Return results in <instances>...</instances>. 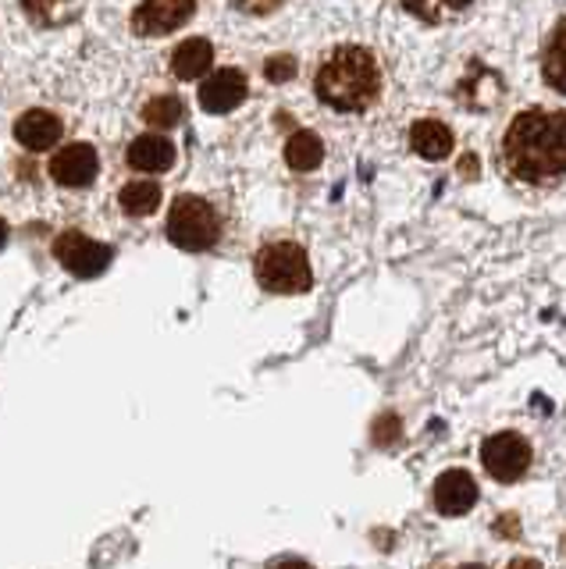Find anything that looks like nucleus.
I'll return each mask as SVG.
<instances>
[{
    "label": "nucleus",
    "mask_w": 566,
    "mask_h": 569,
    "mask_svg": "<svg viewBox=\"0 0 566 569\" xmlns=\"http://www.w3.org/2000/svg\"><path fill=\"white\" fill-rule=\"evenodd\" d=\"M503 157L513 178L520 182H553L566 174V114L530 111L513 118L503 139Z\"/></svg>",
    "instance_id": "1"
},
{
    "label": "nucleus",
    "mask_w": 566,
    "mask_h": 569,
    "mask_svg": "<svg viewBox=\"0 0 566 569\" xmlns=\"http://www.w3.org/2000/svg\"><path fill=\"white\" fill-rule=\"evenodd\" d=\"M381 71L364 47H339L317 71V97L331 111H364L378 100Z\"/></svg>",
    "instance_id": "2"
},
{
    "label": "nucleus",
    "mask_w": 566,
    "mask_h": 569,
    "mask_svg": "<svg viewBox=\"0 0 566 569\" xmlns=\"http://www.w3.org/2000/svg\"><path fill=\"white\" fill-rule=\"evenodd\" d=\"M254 271H257V281L264 284V289L278 292V296L307 292L314 284L310 260L304 253V246H296V242H268L257 253Z\"/></svg>",
    "instance_id": "3"
},
{
    "label": "nucleus",
    "mask_w": 566,
    "mask_h": 569,
    "mask_svg": "<svg viewBox=\"0 0 566 569\" xmlns=\"http://www.w3.org/2000/svg\"><path fill=\"white\" fill-rule=\"evenodd\" d=\"M221 236V224H218V213L207 200L200 196H179L168 213V239L179 246V249H189V253H203L218 242Z\"/></svg>",
    "instance_id": "4"
},
{
    "label": "nucleus",
    "mask_w": 566,
    "mask_h": 569,
    "mask_svg": "<svg viewBox=\"0 0 566 569\" xmlns=\"http://www.w3.org/2000/svg\"><path fill=\"white\" fill-rule=\"evenodd\" d=\"M481 462L499 485H513V480H520L530 467V445L524 435L499 431L481 445Z\"/></svg>",
    "instance_id": "5"
},
{
    "label": "nucleus",
    "mask_w": 566,
    "mask_h": 569,
    "mask_svg": "<svg viewBox=\"0 0 566 569\" xmlns=\"http://www.w3.org/2000/svg\"><path fill=\"white\" fill-rule=\"evenodd\" d=\"M54 257L64 263V271H72L76 278H97L108 271L115 253H111V246L82 236V231H64L54 242Z\"/></svg>",
    "instance_id": "6"
},
{
    "label": "nucleus",
    "mask_w": 566,
    "mask_h": 569,
    "mask_svg": "<svg viewBox=\"0 0 566 569\" xmlns=\"http://www.w3.org/2000/svg\"><path fill=\"white\" fill-rule=\"evenodd\" d=\"M192 0H143L132 14V32L136 36H165L189 22Z\"/></svg>",
    "instance_id": "7"
},
{
    "label": "nucleus",
    "mask_w": 566,
    "mask_h": 569,
    "mask_svg": "<svg viewBox=\"0 0 566 569\" xmlns=\"http://www.w3.org/2000/svg\"><path fill=\"white\" fill-rule=\"evenodd\" d=\"M97 171H100V157L90 142H72V147L58 150L54 160H50V178H54L58 186L82 189L93 182Z\"/></svg>",
    "instance_id": "8"
},
{
    "label": "nucleus",
    "mask_w": 566,
    "mask_h": 569,
    "mask_svg": "<svg viewBox=\"0 0 566 569\" xmlns=\"http://www.w3.org/2000/svg\"><path fill=\"white\" fill-rule=\"evenodd\" d=\"M246 89L250 86H246V76L239 68H221L218 76H210L200 86V103L210 114H228L246 100Z\"/></svg>",
    "instance_id": "9"
},
{
    "label": "nucleus",
    "mask_w": 566,
    "mask_h": 569,
    "mask_svg": "<svg viewBox=\"0 0 566 569\" xmlns=\"http://www.w3.org/2000/svg\"><path fill=\"white\" fill-rule=\"evenodd\" d=\"M431 498L441 516H467L477 502V485L467 470H446L435 480Z\"/></svg>",
    "instance_id": "10"
},
{
    "label": "nucleus",
    "mask_w": 566,
    "mask_h": 569,
    "mask_svg": "<svg viewBox=\"0 0 566 569\" xmlns=\"http://www.w3.org/2000/svg\"><path fill=\"white\" fill-rule=\"evenodd\" d=\"M14 139H19L26 150H47L61 139V121L50 111H29L14 121Z\"/></svg>",
    "instance_id": "11"
},
{
    "label": "nucleus",
    "mask_w": 566,
    "mask_h": 569,
    "mask_svg": "<svg viewBox=\"0 0 566 569\" xmlns=\"http://www.w3.org/2000/svg\"><path fill=\"white\" fill-rule=\"evenodd\" d=\"M129 164L136 171H147V174L168 171L175 164V147L161 136H139L129 147Z\"/></svg>",
    "instance_id": "12"
},
{
    "label": "nucleus",
    "mask_w": 566,
    "mask_h": 569,
    "mask_svg": "<svg viewBox=\"0 0 566 569\" xmlns=\"http://www.w3.org/2000/svg\"><path fill=\"white\" fill-rule=\"evenodd\" d=\"M410 147L424 157V160H446L453 153V132L435 118H424L410 129Z\"/></svg>",
    "instance_id": "13"
},
{
    "label": "nucleus",
    "mask_w": 566,
    "mask_h": 569,
    "mask_svg": "<svg viewBox=\"0 0 566 569\" xmlns=\"http://www.w3.org/2000/svg\"><path fill=\"white\" fill-rule=\"evenodd\" d=\"M210 64H215V47H210V40H186L179 43V50H175V58H171V71L179 79H200Z\"/></svg>",
    "instance_id": "14"
},
{
    "label": "nucleus",
    "mask_w": 566,
    "mask_h": 569,
    "mask_svg": "<svg viewBox=\"0 0 566 569\" xmlns=\"http://www.w3.org/2000/svg\"><path fill=\"white\" fill-rule=\"evenodd\" d=\"M542 76L553 89L566 93V22H559L553 36H548L545 53H542Z\"/></svg>",
    "instance_id": "15"
},
{
    "label": "nucleus",
    "mask_w": 566,
    "mask_h": 569,
    "mask_svg": "<svg viewBox=\"0 0 566 569\" xmlns=\"http://www.w3.org/2000/svg\"><path fill=\"white\" fill-rule=\"evenodd\" d=\"M118 200H121V210L132 213V218H147V213L161 207V186L150 182V178H143V182H129L118 192Z\"/></svg>",
    "instance_id": "16"
},
{
    "label": "nucleus",
    "mask_w": 566,
    "mask_h": 569,
    "mask_svg": "<svg viewBox=\"0 0 566 569\" xmlns=\"http://www.w3.org/2000/svg\"><path fill=\"white\" fill-rule=\"evenodd\" d=\"M286 160H289V168H296V171H314L325 160L321 139H317L314 132H296L286 142Z\"/></svg>",
    "instance_id": "17"
},
{
    "label": "nucleus",
    "mask_w": 566,
    "mask_h": 569,
    "mask_svg": "<svg viewBox=\"0 0 566 569\" xmlns=\"http://www.w3.org/2000/svg\"><path fill=\"white\" fill-rule=\"evenodd\" d=\"M406 11L424 18V22H449V18L464 14L474 0H403Z\"/></svg>",
    "instance_id": "18"
},
{
    "label": "nucleus",
    "mask_w": 566,
    "mask_h": 569,
    "mask_svg": "<svg viewBox=\"0 0 566 569\" xmlns=\"http://www.w3.org/2000/svg\"><path fill=\"white\" fill-rule=\"evenodd\" d=\"M143 121L161 124V129H171V124L182 121V100L179 97H157L143 107Z\"/></svg>",
    "instance_id": "19"
},
{
    "label": "nucleus",
    "mask_w": 566,
    "mask_h": 569,
    "mask_svg": "<svg viewBox=\"0 0 566 569\" xmlns=\"http://www.w3.org/2000/svg\"><path fill=\"white\" fill-rule=\"evenodd\" d=\"M68 4V0H22V8L26 14L32 18V22H40V26H54L61 22V8Z\"/></svg>",
    "instance_id": "20"
},
{
    "label": "nucleus",
    "mask_w": 566,
    "mask_h": 569,
    "mask_svg": "<svg viewBox=\"0 0 566 569\" xmlns=\"http://www.w3.org/2000/svg\"><path fill=\"white\" fill-rule=\"evenodd\" d=\"M264 76H268L271 82H286L296 76V61L292 58H271L268 68H264Z\"/></svg>",
    "instance_id": "21"
},
{
    "label": "nucleus",
    "mask_w": 566,
    "mask_h": 569,
    "mask_svg": "<svg viewBox=\"0 0 566 569\" xmlns=\"http://www.w3.org/2000/svg\"><path fill=\"white\" fill-rule=\"evenodd\" d=\"M232 4L242 8V11H250V14H268V11L286 4V0H232Z\"/></svg>",
    "instance_id": "22"
},
{
    "label": "nucleus",
    "mask_w": 566,
    "mask_h": 569,
    "mask_svg": "<svg viewBox=\"0 0 566 569\" xmlns=\"http://www.w3.org/2000/svg\"><path fill=\"white\" fill-rule=\"evenodd\" d=\"M506 569H542V562H538V559H527V556H524V559H513Z\"/></svg>",
    "instance_id": "23"
},
{
    "label": "nucleus",
    "mask_w": 566,
    "mask_h": 569,
    "mask_svg": "<svg viewBox=\"0 0 566 569\" xmlns=\"http://www.w3.org/2000/svg\"><path fill=\"white\" fill-rule=\"evenodd\" d=\"M275 569H314V566L304 559H281V562H275Z\"/></svg>",
    "instance_id": "24"
},
{
    "label": "nucleus",
    "mask_w": 566,
    "mask_h": 569,
    "mask_svg": "<svg viewBox=\"0 0 566 569\" xmlns=\"http://www.w3.org/2000/svg\"><path fill=\"white\" fill-rule=\"evenodd\" d=\"M4 242H8V224L0 221V246H4Z\"/></svg>",
    "instance_id": "25"
},
{
    "label": "nucleus",
    "mask_w": 566,
    "mask_h": 569,
    "mask_svg": "<svg viewBox=\"0 0 566 569\" xmlns=\"http://www.w3.org/2000/svg\"><path fill=\"white\" fill-rule=\"evenodd\" d=\"M459 569H488V566H481V562H470V566H459Z\"/></svg>",
    "instance_id": "26"
}]
</instances>
